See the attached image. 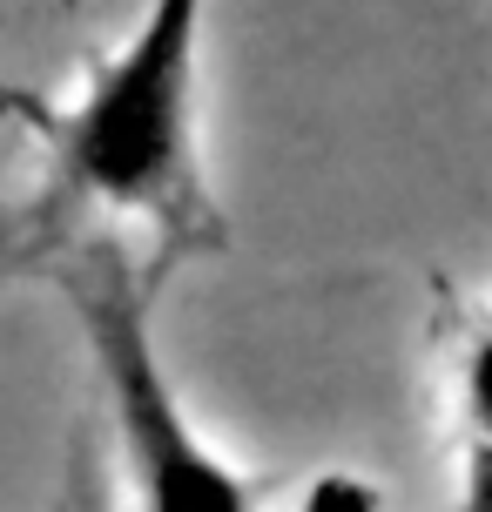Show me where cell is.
<instances>
[{
    "mask_svg": "<svg viewBox=\"0 0 492 512\" xmlns=\"http://www.w3.org/2000/svg\"><path fill=\"white\" fill-rule=\"evenodd\" d=\"M203 41L209 0H142L129 34L48 115V223L88 216L115 236L142 230L162 263L223 250L230 230L203 142Z\"/></svg>",
    "mask_w": 492,
    "mask_h": 512,
    "instance_id": "obj_1",
    "label": "cell"
},
{
    "mask_svg": "<svg viewBox=\"0 0 492 512\" xmlns=\"http://www.w3.org/2000/svg\"><path fill=\"white\" fill-rule=\"evenodd\" d=\"M54 283L75 310L95 384L108 405L115 472L129 492V512H270V486L203 432L182 384L169 378L156 317H149V277L129 263L115 230L75 236Z\"/></svg>",
    "mask_w": 492,
    "mask_h": 512,
    "instance_id": "obj_2",
    "label": "cell"
},
{
    "mask_svg": "<svg viewBox=\"0 0 492 512\" xmlns=\"http://www.w3.org/2000/svg\"><path fill=\"white\" fill-rule=\"evenodd\" d=\"M439 445L452 512H492V290L439 317Z\"/></svg>",
    "mask_w": 492,
    "mask_h": 512,
    "instance_id": "obj_3",
    "label": "cell"
},
{
    "mask_svg": "<svg viewBox=\"0 0 492 512\" xmlns=\"http://www.w3.org/2000/svg\"><path fill=\"white\" fill-rule=\"evenodd\" d=\"M290 512H398V499H391L371 472L324 465V472H311L304 486L290 492Z\"/></svg>",
    "mask_w": 492,
    "mask_h": 512,
    "instance_id": "obj_4",
    "label": "cell"
},
{
    "mask_svg": "<svg viewBox=\"0 0 492 512\" xmlns=\"http://www.w3.org/2000/svg\"><path fill=\"white\" fill-rule=\"evenodd\" d=\"M54 512H115V506H108V486H102V472H95V452H88V445H81L75 465H68V486H61Z\"/></svg>",
    "mask_w": 492,
    "mask_h": 512,
    "instance_id": "obj_5",
    "label": "cell"
}]
</instances>
